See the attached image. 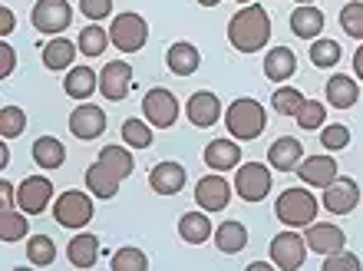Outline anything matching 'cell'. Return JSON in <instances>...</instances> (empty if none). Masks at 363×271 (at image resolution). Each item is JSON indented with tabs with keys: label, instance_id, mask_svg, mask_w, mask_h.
Listing matches in <instances>:
<instances>
[{
	"label": "cell",
	"instance_id": "8",
	"mask_svg": "<svg viewBox=\"0 0 363 271\" xmlns=\"http://www.w3.org/2000/svg\"><path fill=\"white\" fill-rule=\"evenodd\" d=\"M235 192H238L245 202H261V199H268L271 169L268 165H261V162L238 165V172H235Z\"/></svg>",
	"mask_w": 363,
	"mask_h": 271
},
{
	"label": "cell",
	"instance_id": "46",
	"mask_svg": "<svg viewBox=\"0 0 363 271\" xmlns=\"http://www.w3.org/2000/svg\"><path fill=\"white\" fill-rule=\"evenodd\" d=\"M13 63H17V53H13V47H10V43H0V77H4V79L13 73Z\"/></svg>",
	"mask_w": 363,
	"mask_h": 271
},
{
	"label": "cell",
	"instance_id": "53",
	"mask_svg": "<svg viewBox=\"0 0 363 271\" xmlns=\"http://www.w3.org/2000/svg\"><path fill=\"white\" fill-rule=\"evenodd\" d=\"M235 4H241V7H245V4H255V0H235Z\"/></svg>",
	"mask_w": 363,
	"mask_h": 271
},
{
	"label": "cell",
	"instance_id": "16",
	"mask_svg": "<svg viewBox=\"0 0 363 271\" xmlns=\"http://www.w3.org/2000/svg\"><path fill=\"white\" fill-rule=\"evenodd\" d=\"M297 175L301 182L311 185V189H327V185L337 179V162L334 155H307L297 165Z\"/></svg>",
	"mask_w": 363,
	"mask_h": 271
},
{
	"label": "cell",
	"instance_id": "18",
	"mask_svg": "<svg viewBox=\"0 0 363 271\" xmlns=\"http://www.w3.org/2000/svg\"><path fill=\"white\" fill-rule=\"evenodd\" d=\"M185 113H189L191 126H199V129L215 126V123L225 116V113H221V99L215 96V93H208V89H199V93H191V99H189V106H185Z\"/></svg>",
	"mask_w": 363,
	"mask_h": 271
},
{
	"label": "cell",
	"instance_id": "47",
	"mask_svg": "<svg viewBox=\"0 0 363 271\" xmlns=\"http://www.w3.org/2000/svg\"><path fill=\"white\" fill-rule=\"evenodd\" d=\"M13 33V10L10 7H0V37Z\"/></svg>",
	"mask_w": 363,
	"mask_h": 271
},
{
	"label": "cell",
	"instance_id": "11",
	"mask_svg": "<svg viewBox=\"0 0 363 271\" xmlns=\"http://www.w3.org/2000/svg\"><path fill=\"white\" fill-rule=\"evenodd\" d=\"M133 89V67L125 60H113L106 63L103 73H99V93H103L109 103H123Z\"/></svg>",
	"mask_w": 363,
	"mask_h": 271
},
{
	"label": "cell",
	"instance_id": "12",
	"mask_svg": "<svg viewBox=\"0 0 363 271\" xmlns=\"http://www.w3.org/2000/svg\"><path fill=\"white\" fill-rule=\"evenodd\" d=\"M357 202H360V189H357V182L347 179V175H337L334 182L324 189V199H320V205H324L330 215H350L357 209Z\"/></svg>",
	"mask_w": 363,
	"mask_h": 271
},
{
	"label": "cell",
	"instance_id": "44",
	"mask_svg": "<svg viewBox=\"0 0 363 271\" xmlns=\"http://www.w3.org/2000/svg\"><path fill=\"white\" fill-rule=\"evenodd\" d=\"M324 271H360V258L340 248L334 255H324Z\"/></svg>",
	"mask_w": 363,
	"mask_h": 271
},
{
	"label": "cell",
	"instance_id": "19",
	"mask_svg": "<svg viewBox=\"0 0 363 271\" xmlns=\"http://www.w3.org/2000/svg\"><path fill=\"white\" fill-rule=\"evenodd\" d=\"M301 159H304V149H301V143L294 136H281L268 149V165L277 169V172H297Z\"/></svg>",
	"mask_w": 363,
	"mask_h": 271
},
{
	"label": "cell",
	"instance_id": "29",
	"mask_svg": "<svg viewBox=\"0 0 363 271\" xmlns=\"http://www.w3.org/2000/svg\"><path fill=\"white\" fill-rule=\"evenodd\" d=\"M119 182H123V179L116 172H109L99 159L86 169V189L96 195V199H113V195L119 192Z\"/></svg>",
	"mask_w": 363,
	"mask_h": 271
},
{
	"label": "cell",
	"instance_id": "43",
	"mask_svg": "<svg viewBox=\"0 0 363 271\" xmlns=\"http://www.w3.org/2000/svg\"><path fill=\"white\" fill-rule=\"evenodd\" d=\"M320 145H324V149H330V153H340V149H347V145H350V129H347L344 123L324 126V129H320Z\"/></svg>",
	"mask_w": 363,
	"mask_h": 271
},
{
	"label": "cell",
	"instance_id": "21",
	"mask_svg": "<svg viewBox=\"0 0 363 271\" xmlns=\"http://www.w3.org/2000/svg\"><path fill=\"white\" fill-rule=\"evenodd\" d=\"M324 96L334 109H350V106H357V99H360V87H357L354 77L334 73V77L324 83Z\"/></svg>",
	"mask_w": 363,
	"mask_h": 271
},
{
	"label": "cell",
	"instance_id": "36",
	"mask_svg": "<svg viewBox=\"0 0 363 271\" xmlns=\"http://www.w3.org/2000/svg\"><path fill=\"white\" fill-rule=\"evenodd\" d=\"M311 63L320 70H330L340 63V43L330 37H317L314 43H311Z\"/></svg>",
	"mask_w": 363,
	"mask_h": 271
},
{
	"label": "cell",
	"instance_id": "25",
	"mask_svg": "<svg viewBox=\"0 0 363 271\" xmlns=\"http://www.w3.org/2000/svg\"><path fill=\"white\" fill-rule=\"evenodd\" d=\"M297 73V57L291 47H271L268 57H264V77L271 83H284Z\"/></svg>",
	"mask_w": 363,
	"mask_h": 271
},
{
	"label": "cell",
	"instance_id": "33",
	"mask_svg": "<svg viewBox=\"0 0 363 271\" xmlns=\"http://www.w3.org/2000/svg\"><path fill=\"white\" fill-rule=\"evenodd\" d=\"M99 162H103L109 172L119 175V179H129V175H133V169H135V159H133V153H129L125 145H103Z\"/></svg>",
	"mask_w": 363,
	"mask_h": 271
},
{
	"label": "cell",
	"instance_id": "27",
	"mask_svg": "<svg viewBox=\"0 0 363 271\" xmlns=\"http://www.w3.org/2000/svg\"><path fill=\"white\" fill-rule=\"evenodd\" d=\"M79 43H69L67 37H50L43 43V67L47 70H69V63L77 60Z\"/></svg>",
	"mask_w": 363,
	"mask_h": 271
},
{
	"label": "cell",
	"instance_id": "38",
	"mask_svg": "<svg viewBox=\"0 0 363 271\" xmlns=\"http://www.w3.org/2000/svg\"><path fill=\"white\" fill-rule=\"evenodd\" d=\"M304 103H307L304 93L294 87H281V89H274V96H271V106H274V113H281V116H297Z\"/></svg>",
	"mask_w": 363,
	"mask_h": 271
},
{
	"label": "cell",
	"instance_id": "42",
	"mask_svg": "<svg viewBox=\"0 0 363 271\" xmlns=\"http://www.w3.org/2000/svg\"><path fill=\"white\" fill-rule=\"evenodd\" d=\"M297 126L301 129H324V119H327V109H324V103H317V99H307L304 106H301V113H297Z\"/></svg>",
	"mask_w": 363,
	"mask_h": 271
},
{
	"label": "cell",
	"instance_id": "6",
	"mask_svg": "<svg viewBox=\"0 0 363 271\" xmlns=\"http://www.w3.org/2000/svg\"><path fill=\"white\" fill-rule=\"evenodd\" d=\"M109 37L123 53H139L145 47V40H149V23L139 13H119L113 20V27H109Z\"/></svg>",
	"mask_w": 363,
	"mask_h": 271
},
{
	"label": "cell",
	"instance_id": "50",
	"mask_svg": "<svg viewBox=\"0 0 363 271\" xmlns=\"http://www.w3.org/2000/svg\"><path fill=\"white\" fill-rule=\"evenodd\" d=\"M274 268V262H251L248 265V271H271Z\"/></svg>",
	"mask_w": 363,
	"mask_h": 271
},
{
	"label": "cell",
	"instance_id": "48",
	"mask_svg": "<svg viewBox=\"0 0 363 271\" xmlns=\"http://www.w3.org/2000/svg\"><path fill=\"white\" fill-rule=\"evenodd\" d=\"M0 202H4V209H13V202H17V192L10 182H0Z\"/></svg>",
	"mask_w": 363,
	"mask_h": 271
},
{
	"label": "cell",
	"instance_id": "52",
	"mask_svg": "<svg viewBox=\"0 0 363 271\" xmlns=\"http://www.w3.org/2000/svg\"><path fill=\"white\" fill-rule=\"evenodd\" d=\"M199 4H201V7H218L221 0H199Z\"/></svg>",
	"mask_w": 363,
	"mask_h": 271
},
{
	"label": "cell",
	"instance_id": "41",
	"mask_svg": "<svg viewBox=\"0 0 363 271\" xmlns=\"http://www.w3.org/2000/svg\"><path fill=\"white\" fill-rule=\"evenodd\" d=\"M340 27H344L347 37L363 40V0H350V4L340 10Z\"/></svg>",
	"mask_w": 363,
	"mask_h": 271
},
{
	"label": "cell",
	"instance_id": "39",
	"mask_svg": "<svg viewBox=\"0 0 363 271\" xmlns=\"http://www.w3.org/2000/svg\"><path fill=\"white\" fill-rule=\"evenodd\" d=\"M113 271H145L149 268V255L143 248H133V245H125L119 252L113 255Z\"/></svg>",
	"mask_w": 363,
	"mask_h": 271
},
{
	"label": "cell",
	"instance_id": "30",
	"mask_svg": "<svg viewBox=\"0 0 363 271\" xmlns=\"http://www.w3.org/2000/svg\"><path fill=\"white\" fill-rule=\"evenodd\" d=\"M215 245H218L221 255H238L248 245V228L241 222H235V219H228V222H221L215 228Z\"/></svg>",
	"mask_w": 363,
	"mask_h": 271
},
{
	"label": "cell",
	"instance_id": "51",
	"mask_svg": "<svg viewBox=\"0 0 363 271\" xmlns=\"http://www.w3.org/2000/svg\"><path fill=\"white\" fill-rule=\"evenodd\" d=\"M10 162V153H7V145H0V165H7Z\"/></svg>",
	"mask_w": 363,
	"mask_h": 271
},
{
	"label": "cell",
	"instance_id": "10",
	"mask_svg": "<svg viewBox=\"0 0 363 271\" xmlns=\"http://www.w3.org/2000/svg\"><path fill=\"white\" fill-rule=\"evenodd\" d=\"M50 199H53V182H50L47 175H27L17 185V209H23L27 215L47 212Z\"/></svg>",
	"mask_w": 363,
	"mask_h": 271
},
{
	"label": "cell",
	"instance_id": "2",
	"mask_svg": "<svg viewBox=\"0 0 363 271\" xmlns=\"http://www.w3.org/2000/svg\"><path fill=\"white\" fill-rule=\"evenodd\" d=\"M225 126H228V136H235L238 143H248V139H258L268 126V113L261 106L258 99L241 96L235 103H228V113H225Z\"/></svg>",
	"mask_w": 363,
	"mask_h": 271
},
{
	"label": "cell",
	"instance_id": "28",
	"mask_svg": "<svg viewBox=\"0 0 363 271\" xmlns=\"http://www.w3.org/2000/svg\"><path fill=\"white\" fill-rule=\"evenodd\" d=\"M165 63H169V70H172L175 77H191L201 67V53L191 43H172L169 53H165Z\"/></svg>",
	"mask_w": 363,
	"mask_h": 271
},
{
	"label": "cell",
	"instance_id": "31",
	"mask_svg": "<svg viewBox=\"0 0 363 271\" xmlns=\"http://www.w3.org/2000/svg\"><path fill=\"white\" fill-rule=\"evenodd\" d=\"M30 153H33V162H37L40 169H60V165H63V159H67L63 143H60V139H53V136H40Z\"/></svg>",
	"mask_w": 363,
	"mask_h": 271
},
{
	"label": "cell",
	"instance_id": "40",
	"mask_svg": "<svg viewBox=\"0 0 363 271\" xmlns=\"http://www.w3.org/2000/svg\"><path fill=\"white\" fill-rule=\"evenodd\" d=\"M27 129V113L20 106H4L0 109V136L4 139H17Z\"/></svg>",
	"mask_w": 363,
	"mask_h": 271
},
{
	"label": "cell",
	"instance_id": "5",
	"mask_svg": "<svg viewBox=\"0 0 363 271\" xmlns=\"http://www.w3.org/2000/svg\"><path fill=\"white\" fill-rule=\"evenodd\" d=\"M69 20H73V10H69L67 0H37L33 10H30V23L37 33H50V37H57L63 30L69 27Z\"/></svg>",
	"mask_w": 363,
	"mask_h": 271
},
{
	"label": "cell",
	"instance_id": "24",
	"mask_svg": "<svg viewBox=\"0 0 363 271\" xmlns=\"http://www.w3.org/2000/svg\"><path fill=\"white\" fill-rule=\"evenodd\" d=\"M179 235L182 242L189 245H205L208 238H215V228H211V219L205 209H199V212H185L179 219Z\"/></svg>",
	"mask_w": 363,
	"mask_h": 271
},
{
	"label": "cell",
	"instance_id": "17",
	"mask_svg": "<svg viewBox=\"0 0 363 271\" xmlns=\"http://www.w3.org/2000/svg\"><path fill=\"white\" fill-rule=\"evenodd\" d=\"M205 165L215 169V172H228V169H238L241 165V143L235 136H225V139H211L205 145Z\"/></svg>",
	"mask_w": 363,
	"mask_h": 271
},
{
	"label": "cell",
	"instance_id": "13",
	"mask_svg": "<svg viewBox=\"0 0 363 271\" xmlns=\"http://www.w3.org/2000/svg\"><path fill=\"white\" fill-rule=\"evenodd\" d=\"M195 202L205 212H225L231 202V185L228 179H221V172H211L205 179H199L195 185Z\"/></svg>",
	"mask_w": 363,
	"mask_h": 271
},
{
	"label": "cell",
	"instance_id": "45",
	"mask_svg": "<svg viewBox=\"0 0 363 271\" xmlns=\"http://www.w3.org/2000/svg\"><path fill=\"white\" fill-rule=\"evenodd\" d=\"M79 10H83L93 23H99V20H106L113 13V0H79Z\"/></svg>",
	"mask_w": 363,
	"mask_h": 271
},
{
	"label": "cell",
	"instance_id": "22",
	"mask_svg": "<svg viewBox=\"0 0 363 271\" xmlns=\"http://www.w3.org/2000/svg\"><path fill=\"white\" fill-rule=\"evenodd\" d=\"M291 33L301 40H317L324 33V13L314 4H297V10L291 13Z\"/></svg>",
	"mask_w": 363,
	"mask_h": 271
},
{
	"label": "cell",
	"instance_id": "14",
	"mask_svg": "<svg viewBox=\"0 0 363 271\" xmlns=\"http://www.w3.org/2000/svg\"><path fill=\"white\" fill-rule=\"evenodd\" d=\"M69 133L89 143V139H99L106 133V113L93 103H79L73 113H69Z\"/></svg>",
	"mask_w": 363,
	"mask_h": 271
},
{
	"label": "cell",
	"instance_id": "9",
	"mask_svg": "<svg viewBox=\"0 0 363 271\" xmlns=\"http://www.w3.org/2000/svg\"><path fill=\"white\" fill-rule=\"evenodd\" d=\"M307 258V238L297 232H281L271 238V262L281 271H297Z\"/></svg>",
	"mask_w": 363,
	"mask_h": 271
},
{
	"label": "cell",
	"instance_id": "23",
	"mask_svg": "<svg viewBox=\"0 0 363 271\" xmlns=\"http://www.w3.org/2000/svg\"><path fill=\"white\" fill-rule=\"evenodd\" d=\"M96 89H99V77H96L86 63H79V67H69L67 70V79H63V93H67V96L79 99V103H86Z\"/></svg>",
	"mask_w": 363,
	"mask_h": 271
},
{
	"label": "cell",
	"instance_id": "34",
	"mask_svg": "<svg viewBox=\"0 0 363 271\" xmlns=\"http://www.w3.org/2000/svg\"><path fill=\"white\" fill-rule=\"evenodd\" d=\"M79 53L83 57H89V60H96V57H103L106 53V47L113 43V37H109V30H103L99 23H89L83 33H79Z\"/></svg>",
	"mask_w": 363,
	"mask_h": 271
},
{
	"label": "cell",
	"instance_id": "35",
	"mask_svg": "<svg viewBox=\"0 0 363 271\" xmlns=\"http://www.w3.org/2000/svg\"><path fill=\"white\" fill-rule=\"evenodd\" d=\"M53 258H57V245H53V238H50V235H30L27 262L37 265V268H47V265H53Z\"/></svg>",
	"mask_w": 363,
	"mask_h": 271
},
{
	"label": "cell",
	"instance_id": "4",
	"mask_svg": "<svg viewBox=\"0 0 363 271\" xmlns=\"http://www.w3.org/2000/svg\"><path fill=\"white\" fill-rule=\"evenodd\" d=\"M53 219H57V225H63V228H86L89 222H93V192H77V189H69V192H63L53 202Z\"/></svg>",
	"mask_w": 363,
	"mask_h": 271
},
{
	"label": "cell",
	"instance_id": "15",
	"mask_svg": "<svg viewBox=\"0 0 363 271\" xmlns=\"http://www.w3.org/2000/svg\"><path fill=\"white\" fill-rule=\"evenodd\" d=\"M307 248L317 255H334L347 248V235L334 222H311L307 225Z\"/></svg>",
	"mask_w": 363,
	"mask_h": 271
},
{
	"label": "cell",
	"instance_id": "26",
	"mask_svg": "<svg viewBox=\"0 0 363 271\" xmlns=\"http://www.w3.org/2000/svg\"><path fill=\"white\" fill-rule=\"evenodd\" d=\"M67 258L73 268H83V271L93 268V265L99 262V238L89 232H79L77 238L67 245Z\"/></svg>",
	"mask_w": 363,
	"mask_h": 271
},
{
	"label": "cell",
	"instance_id": "1",
	"mask_svg": "<svg viewBox=\"0 0 363 271\" xmlns=\"http://www.w3.org/2000/svg\"><path fill=\"white\" fill-rule=\"evenodd\" d=\"M271 40V17L268 10L258 4H245V7L228 20V43L238 53H258L268 47Z\"/></svg>",
	"mask_w": 363,
	"mask_h": 271
},
{
	"label": "cell",
	"instance_id": "7",
	"mask_svg": "<svg viewBox=\"0 0 363 271\" xmlns=\"http://www.w3.org/2000/svg\"><path fill=\"white\" fill-rule=\"evenodd\" d=\"M143 116L149 119L155 129L175 126V119H179V99H175L172 89H165V87L149 89L143 96Z\"/></svg>",
	"mask_w": 363,
	"mask_h": 271
},
{
	"label": "cell",
	"instance_id": "3",
	"mask_svg": "<svg viewBox=\"0 0 363 271\" xmlns=\"http://www.w3.org/2000/svg\"><path fill=\"white\" fill-rule=\"evenodd\" d=\"M317 209H320V202L307 189H284L274 202V215L287 228H307L317 219Z\"/></svg>",
	"mask_w": 363,
	"mask_h": 271
},
{
	"label": "cell",
	"instance_id": "20",
	"mask_svg": "<svg viewBox=\"0 0 363 271\" xmlns=\"http://www.w3.org/2000/svg\"><path fill=\"white\" fill-rule=\"evenodd\" d=\"M185 165L182 162H159L149 172V185H152V192L159 195H179L185 189Z\"/></svg>",
	"mask_w": 363,
	"mask_h": 271
},
{
	"label": "cell",
	"instance_id": "37",
	"mask_svg": "<svg viewBox=\"0 0 363 271\" xmlns=\"http://www.w3.org/2000/svg\"><path fill=\"white\" fill-rule=\"evenodd\" d=\"M123 143L133 149H149L155 143L152 139V123L149 119H125L123 123Z\"/></svg>",
	"mask_w": 363,
	"mask_h": 271
},
{
	"label": "cell",
	"instance_id": "49",
	"mask_svg": "<svg viewBox=\"0 0 363 271\" xmlns=\"http://www.w3.org/2000/svg\"><path fill=\"white\" fill-rule=\"evenodd\" d=\"M354 73L360 77V83H363V40H360V47H357V53H354Z\"/></svg>",
	"mask_w": 363,
	"mask_h": 271
},
{
	"label": "cell",
	"instance_id": "54",
	"mask_svg": "<svg viewBox=\"0 0 363 271\" xmlns=\"http://www.w3.org/2000/svg\"><path fill=\"white\" fill-rule=\"evenodd\" d=\"M294 4H317V0H294Z\"/></svg>",
	"mask_w": 363,
	"mask_h": 271
},
{
	"label": "cell",
	"instance_id": "32",
	"mask_svg": "<svg viewBox=\"0 0 363 271\" xmlns=\"http://www.w3.org/2000/svg\"><path fill=\"white\" fill-rule=\"evenodd\" d=\"M30 232V219L23 209H4L0 212V242H20Z\"/></svg>",
	"mask_w": 363,
	"mask_h": 271
}]
</instances>
